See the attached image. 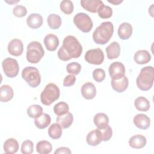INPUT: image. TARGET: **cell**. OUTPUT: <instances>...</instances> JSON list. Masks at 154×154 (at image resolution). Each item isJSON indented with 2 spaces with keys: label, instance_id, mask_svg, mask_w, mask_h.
<instances>
[{
  "label": "cell",
  "instance_id": "7",
  "mask_svg": "<svg viewBox=\"0 0 154 154\" xmlns=\"http://www.w3.org/2000/svg\"><path fill=\"white\" fill-rule=\"evenodd\" d=\"M73 23L83 32H90L93 26V21L90 17L84 13L76 14L73 17Z\"/></svg>",
  "mask_w": 154,
  "mask_h": 154
},
{
  "label": "cell",
  "instance_id": "42",
  "mask_svg": "<svg viewBox=\"0 0 154 154\" xmlns=\"http://www.w3.org/2000/svg\"><path fill=\"white\" fill-rule=\"evenodd\" d=\"M54 153H66V154H70L71 153V151L70 150V149L66 147H60L58 149H57Z\"/></svg>",
  "mask_w": 154,
  "mask_h": 154
},
{
  "label": "cell",
  "instance_id": "32",
  "mask_svg": "<svg viewBox=\"0 0 154 154\" xmlns=\"http://www.w3.org/2000/svg\"><path fill=\"white\" fill-rule=\"evenodd\" d=\"M97 12L99 16L102 19L109 18L112 16V8L108 5H104L103 4L99 7Z\"/></svg>",
  "mask_w": 154,
  "mask_h": 154
},
{
  "label": "cell",
  "instance_id": "21",
  "mask_svg": "<svg viewBox=\"0 0 154 154\" xmlns=\"http://www.w3.org/2000/svg\"><path fill=\"white\" fill-rule=\"evenodd\" d=\"M146 137L142 135H134L129 140V146L134 149H141L146 146Z\"/></svg>",
  "mask_w": 154,
  "mask_h": 154
},
{
  "label": "cell",
  "instance_id": "34",
  "mask_svg": "<svg viewBox=\"0 0 154 154\" xmlns=\"http://www.w3.org/2000/svg\"><path fill=\"white\" fill-rule=\"evenodd\" d=\"M69 107L67 103L60 102L55 104L54 107V111L57 116H61L69 112Z\"/></svg>",
  "mask_w": 154,
  "mask_h": 154
},
{
  "label": "cell",
  "instance_id": "40",
  "mask_svg": "<svg viewBox=\"0 0 154 154\" xmlns=\"http://www.w3.org/2000/svg\"><path fill=\"white\" fill-rule=\"evenodd\" d=\"M13 14L18 17L25 16L27 13V10L25 7L20 5H16L13 9Z\"/></svg>",
  "mask_w": 154,
  "mask_h": 154
},
{
  "label": "cell",
  "instance_id": "31",
  "mask_svg": "<svg viewBox=\"0 0 154 154\" xmlns=\"http://www.w3.org/2000/svg\"><path fill=\"white\" fill-rule=\"evenodd\" d=\"M48 134L52 139H58L62 135V128L58 123H53L48 129Z\"/></svg>",
  "mask_w": 154,
  "mask_h": 154
},
{
  "label": "cell",
  "instance_id": "19",
  "mask_svg": "<svg viewBox=\"0 0 154 154\" xmlns=\"http://www.w3.org/2000/svg\"><path fill=\"white\" fill-rule=\"evenodd\" d=\"M26 23L31 28H38L43 24L42 16L38 13H32L27 17Z\"/></svg>",
  "mask_w": 154,
  "mask_h": 154
},
{
  "label": "cell",
  "instance_id": "10",
  "mask_svg": "<svg viewBox=\"0 0 154 154\" xmlns=\"http://www.w3.org/2000/svg\"><path fill=\"white\" fill-rule=\"evenodd\" d=\"M108 71L111 79L117 80L125 76V67L122 63L116 61L112 63L109 66Z\"/></svg>",
  "mask_w": 154,
  "mask_h": 154
},
{
  "label": "cell",
  "instance_id": "15",
  "mask_svg": "<svg viewBox=\"0 0 154 154\" xmlns=\"http://www.w3.org/2000/svg\"><path fill=\"white\" fill-rule=\"evenodd\" d=\"M44 44L48 51H54L59 45V40L57 35L53 34H49L44 38Z\"/></svg>",
  "mask_w": 154,
  "mask_h": 154
},
{
  "label": "cell",
  "instance_id": "30",
  "mask_svg": "<svg viewBox=\"0 0 154 154\" xmlns=\"http://www.w3.org/2000/svg\"><path fill=\"white\" fill-rule=\"evenodd\" d=\"M36 150L40 154L49 153L52 151V145L48 141H40L36 144Z\"/></svg>",
  "mask_w": 154,
  "mask_h": 154
},
{
  "label": "cell",
  "instance_id": "29",
  "mask_svg": "<svg viewBox=\"0 0 154 154\" xmlns=\"http://www.w3.org/2000/svg\"><path fill=\"white\" fill-rule=\"evenodd\" d=\"M47 22L49 26L52 29H58L62 22L60 16L56 14H49L48 17Z\"/></svg>",
  "mask_w": 154,
  "mask_h": 154
},
{
  "label": "cell",
  "instance_id": "37",
  "mask_svg": "<svg viewBox=\"0 0 154 154\" xmlns=\"http://www.w3.org/2000/svg\"><path fill=\"white\" fill-rule=\"evenodd\" d=\"M34 145L31 140L24 141L21 146V152L23 154H31L33 152Z\"/></svg>",
  "mask_w": 154,
  "mask_h": 154
},
{
  "label": "cell",
  "instance_id": "12",
  "mask_svg": "<svg viewBox=\"0 0 154 154\" xmlns=\"http://www.w3.org/2000/svg\"><path fill=\"white\" fill-rule=\"evenodd\" d=\"M81 91L83 97L88 100L93 99L96 94V89L94 85L90 82L83 84Z\"/></svg>",
  "mask_w": 154,
  "mask_h": 154
},
{
  "label": "cell",
  "instance_id": "14",
  "mask_svg": "<svg viewBox=\"0 0 154 154\" xmlns=\"http://www.w3.org/2000/svg\"><path fill=\"white\" fill-rule=\"evenodd\" d=\"M80 3L82 8L93 13H96L99 7L103 4L100 0H81Z\"/></svg>",
  "mask_w": 154,
  "mask_h": 154
},
{
  "label": "cell",
  "instance_id": "13",
  "mask_svg": "<svg viewBox=\"0 0 154 154\" xmlns=\"http://www.w3.org/2000/svg\"><path fill=\"white\" fill-rule=\"evenodd\" d=\"M134 125L141 129H147L150 125V120L148 116L144 114H138L133 119Z\"/></svg>",
  "mask_w": 154,
  "mask_h": 154
},
{
  "label": "cell",
  "instance_id": "9",
  "mask_svg": "<svg viewBox=\"0 0 154 154\" xmlns=\"http://www.w3.org/2000/svg\"><path fill=\"white\" fill-rule=\"evenodd\" d=\"M85 60L92 64L100 65L104 60V54L100 48L90 49L85 54Z\"/></svg>",
  "mask_w": 154,
  "mask_h": 154
},
{
  "label": "cell",
  "instance_id": "22",
  "mask_svg": "<svg viewBox=\"0 0 154 154\" xmlns=\"http://www.w3.org/2000/svg\"><path fill=\"white\" fill-rule=\"evenodd\" d=\"M134 59L136 63L138 64H144L150 61L151 55L147 51L140 50L135 53Z\"/></svg>",
  "mask_w": 154,
  "mask_h": 154
},
{
  "label": "cell",
  "instance_id": "6",
  "mask_svg": "<svg viewBox=\"0 0 154 154\" xmlns=\"http://www.w3.org/2000/svg\"><path fill=\"white\" fill-rule=\"evenodd\" d=\"M22 77L31 87L35 88L41 82V76L38 70L32 66L24 68L22 72Z\"/></svg>",
  "mask_w": 154,
  "mask_h": 154
},
{
  "label": "cell",
  "instance_id": "38",
  "mask_svg": "<svg viewBox=\"0 0 154 154\" xmlns=\"http://www.w3.org/2000/svg\"><path fill=\"white\" fill-rule=\"evenodd\" d=\"M99 130L100 131V132L101 134L102 141H107L111 138L112 135V131L111 128L109 125L103 128L99 129Z\"/></svg>",
  "mask_w": 154,
  "mask_h": 154
},
{
  "label": "cell",
  "instance_id": "16",
  "mask_svg": "<svg viewBox=\"0 0 154 154\" xmlns=\"http://www.w3.org/2000/svg\"><path fill=\"white\" fill-rule=\"evenodd\" d=\"M86 141L88 144L91 146H96L99 144L102 139L99 129L90 131L86 137Z\"/></svg>",
  "mask_w": 154,
  "mask_h": 154
},
{
  "label": "cell",
  "instance_id": "18",
  "mask_svg": "<svg viewBox=\"0 0 154 154\" xmlns=\"http://www.w3.org/2000/svg\"><path fill=\"white\" fill-rule=\"evenodd\" d=\"M111 86L112 88L117 92L119 93H122L123 92L126 90L128 86V78L125 75L123 78L117 79V80H114L111 79Z\"/></svg>",
  "mask_w": 154,
  "mask_h": 154
},
{
  "label": "cell",
  "instance_id": "5",
  "mask_svg": "<svg viewBox=\"0 0 154 154\" xmlns=\"http://www.w3.org/2000/svg\"><path fill=\"white\" fill-rule=\"evenodd\" d=\"M45 51L41 43L33 41L27 46L26 60L29 63L36 64L38 63L44 56Z\"/></svg>",
  "mask_w": 154,
  "mask_h": 154
},
{
  "label": "cell",
  "instance_id": "2",
  "mask_svg": "<svg viewBox=\"0 0 154 154\" xmlns=\"http://www.w3.org/2000/svg\"><path fill=\"white\" fill-rule=\"evenodd\" d=\"M114 32V26L111 22H102L93 33L94 42L99 45H105L110 40Z\"/></svg>",
  "mask_w": 154,
  "mask_h": 154
},
{
  "label": "cell",
  "instance_id": "28",
  "mask_svg": "<svg viewBox=\"0 0 154 154\" xmlns=\"http://www.w3.org/2000/svg\"><path fill=\"white\" fill-rule=\"evenodd\" d=\"M134 105L137 110L140 111H147L150 108L149 101L144 97H138L134 102Z\"/></svg>",
  "mask_w": 154,
  "mask_h": 154
},
{
  "label": "cell",
  "instance_id": "39",
  "mask_svg": "<svg viewBox=\"0 0 154 154\" xmlns=\"http://www.w3.org/2000/svg\"><path fill=\"white\" fill-rule=\"evenodd\" d=\"M93 77L96 82H102L105 78V72L102 69H96L93 72Z\"/></svg>",
  "mask_w": 154,
  "mask_h": 154
},
{
  "label": "cell",
  "instance_id": "8",
  "mask_svg": "<svg viewBox=\"0 0 154 154\" xmlns=\"http://www.w3.org/2000/svg\"><path fill=\"white\" fill-rule=\"evenodd\" d=\"M2 67L4 73L9 78H14L18 75L19 67L17 61L15 59L5 58L2 63Z\"/></svg>",
  "mask_w": 154,
  "mask_h": 154
},
{
  "label": "cell",
  "instance_id": "11",
  "mask_svg": "<svg viewBox=\"0 0 154 154\" xmlns=\"http://www.w3.org/2000/svg\"><path fill=\"white\" fill-rule=\"evenodd\" d=\"M23 51V45L22 41L19 39L14 38L11 40L8 45V52L14 56L20 55Z\"/></svg>",
  "mask_w": 154,
  "mask_h": 154
},
{
  "label": "cell",
  "instance_id": "23",
  "mask_svg": "<svg viewBox=\"0 0 154 154\" xmlns=\"http://www.w3.org/2000/svg\"><path fill=\"white\" fill-rule=\"evenodd\" d=\"M107 57L109 60L118 58L120 53V46L116 42H113L106 48Z\"/></svg>",
  "mask_w": 154,
  "mask_h": 154
},
{
  "label": "cell",
  "instance_id": "43",
  "mask_svg": "<svg viewBox=\"0 0 154 154\" xmlns=\"http://www.w3.org/2000/svg\"><path fill=\"white\" fill-rule=\"evenodd\" d=\"M108 2L109 3H111L114 5H118L120 3H122L123 2V1H120V0H108Z\"/></svg>",
  "mask_w": 154,
  "mask_h": 154
},
{
  "label": "cell",
  "instance_id": "20",
  "mask_svg": "<svg viewBox=\"0 0 154 154\" xmlns=\"http://www.w3.org/2000/svg\"><path fill=\"white\" fill-rule=\"evenodd\" d=\"M73 120V117L71 112H67L61 116H58L56 119V122L58 123L63 129H67L69 128Z\"/></svg>",
  "mask_w": 154,
  "mask_h": 154
},
{
  "label": "cell",
  "instance_id": "35",
  "mask_svg": "<svg viewBox=\"0 0 154 154\" xmlns=\"http://www.w3.org/2000/svg\"><path fill=\"white\" fill-rule=\"evenodd\" d=\"M61 10L66 14H71L73 11V2L70 0L62 1L60 5Z\"/></svg>",
  "mask_w": 154,
  "mask_h": 154
},
{
  "label": "cell",
  "instance_id": "26",
  "mask_svg": "<svg viewBox=\"0 0 154 154\" xmlns=\"http://www.w3.org/2000/svg\"><path fill=\"white\" fill-rule=\"evenodd\" d=\"M3 148L5 153H15L19 149V144L16 140L10 138L5 141Z\"/></svg>",
  "mask_w": 154,
  "mask_h": 154
},
{
  "label": "cell",
  "instance_id": "36",
  "mask_svg": "<svg viewBox=\"0 0 154 154\" xmlns=\"http://www.w3.org/2000/svg\"><path fill=\"white\" fill-rule=\"evenodd\" d=\"M81 70V66L76 62H72L68 64L66 66V70L69 73L72 75H78Z\"/></svg>",
  "mask_w": 154,
  "mask_h": 154
},
{
  "label": "cell",
  "instance_id": "33",
  "mask_svg": "<svg viewBox=\"0 0 154 154\" xmlns=\"http://www.w3.org/2000/svg\"><path fill=\"white\" fill-rule=\"evenodd\" d=\"M43 113V109L38 105H32L27 109V114L31 118H37Z\"/></svg>",
  "mask_w": 154,
  "mask_h": 154
},
{
  "label": "cell",
  "instance_id": "1",
  "mask_svg": "<svg viewBox=\"0 0 154 154\" xmlns=\"http://www.w3.org/2000/svg\"><path fill=\"white\" fill-rule=\"evenodd\" d=\"M82 51V46L77 38L73 35H67L64 38L57 55L60 60L66 61L79 57Z\"/></svg>",
  "mask_w": 154,
  "mask_h": 154
},
{
  "label": "cell",
  "instance_id": "25",
  "mask_svg": "<svg viewBox=\"0 0 154 154\" xmlns=\"http://www.w3.org/2000/svg\"><path fill=\"white\" fill-rule=\"evenodd\" d=\"M51 118L50 116L46 113H42L39 117L34 120V123L37 128L42 129L47 128L51 123Z\"/></svg>",
  "mask_w": 154,
  "mask_h": 154
},
{
  "label": "cell",
  "instance_id": "41",
  "mask_svg": "<svg viewBox=\"0 0 154 154\" xmlns=\"http://www.w3.org/2000/svg\"><path fill=\"white\" fill-rule=\"evenodd\" d=\"M76 81V77L74 75H69L66 76L63 81V85L66 87H70L75 83Z\"/></svg>",
  "mask_w": 154,
  "mask_h": 154
},
{
  "label": "cell",
  "instance_id": "3",
  "mask_svg": "<svg viewBox=\"0 0 154 154\" xmlns=\"http://www.w3.org/2000/svg\"><path fill=\"white\" fill-rule=\"evenodd\" d=\"M154 70L152 66H146L141 69L137 78V85L141 90L147 91L153 84Z\"/></svg>",
  "mask_w": 154,
  "mask_h": 154
},
{
  "label": "cell",
  "instance_id": "27",
  "mask_svg": "<svg viewBox=\"0 0 154 154\" xmlns=\"http://www.w3.org/2000/svg\"><path fill=\"white\" fill-rule=\"evenodd\" d=\"M94 123L98 129L103 128L108 125L109 119L107 115L103 112L96 114L93 119Z\"/></svg>",
  "mask_w": 154,
  "mask_h": 154
},
{
  "label": "cell",
  "instance_id": "4",
  "mask_svg": "<svg viewBox=\"0 0 154 154\" xmlns=\"http://www.w3.org/2000/svg\"><path fill=\"white\" fill-rule=\"evenodd\" d=\"M60 95V92L58 86L54 83H49L41 93L40 100L43 105L49 106L57 100Z\"/></svg>",
  "mask_w": 154,
  "mask_h": 154
},
{
  "label": "cell",
  "instance_id": "17",
  "mask_svg": "<svg viewBox=\"0 0 154 154\" xmlns=\"http://www.w3.org/2000/svg\"><path fill=\"white\" fill-rule=\"evenodd\" d=\"M132 34V26L128 22H123L120 25L118 28V35L122 40H127L131 37Z\"/></svg>",
  "mask_w": 154,
  "mask_h": 154
},
{
  "label": "cell",
  "instance_id": "24",
  "mask_svg": "<svg viewBox=\"0 0 154 154\" xmlns=\"http://www.w3.org/2000/svg\"><path fill=\"white\" fill-rule=\"evenodd\" d=\"M14 92L13 88L8 85H3L0 88V101L7 102L13 97Z\"/></svg>",
  "mask_w": 154,
  "mask_h": 154
}]
</instances>
